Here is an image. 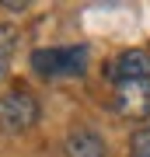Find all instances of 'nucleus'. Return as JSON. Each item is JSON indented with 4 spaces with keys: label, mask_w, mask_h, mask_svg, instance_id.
I'll return each mask as SVG.
<instances>
[{
    "label": "nucleus",
    "mask_w": 150,
    "mask_h": 157,
    "mask_svg": "<svg viewBox=\"0 0 150 157\" xmlns=\"http://www.w3.org/2000/svg\"><path fill=\"white\" fill-rule=\"evenodd\" d=\"M32 67H35V73H42L45 80L77 77V73H84V67H87V49H84V45L35 49V52H32Z\"/></svg>",
    "instance_id": "1"
},
{
    "label": "nucleus",
    "mask_w": 150,
    "mask_h": 157,
    "mask_svg": "<svg viewBox=\"0 0 150 157\" xmlns=\"http://www.w3.org/2000/svg\"><path fill=\"white\" fill-rule=\"evenodd\" d=\"M39 122V101L28 91H7L0 94V126L7 133H25Z\"/></svg>",
    "instance_id": "2"
},
{
    "label": "nucleus",
    "mask_w": 150,
    "mask_h": 157,
    "mask_svg": "<svg viewBox=\"0 0 150 157\" xmlns=\"http://www.w3.org/2000/svg\"><path fill=\"white\" fill-rule=\"evenodd\" d=\"M115 108L126 119H150V77L115 80Z\"/></svg>",
    "instance_id": "3"
},
{
    "label": "nucleus",
    "mask_w": 150,
    "mask_h": 157,
    "mask_svg": "<svg viewBox=\"0 0 150 157\" xmlns=\"http://www.w3.org/2000/svg\"><path fill=\"white\" fill-rule=\"evenodd\" d=\"M150 77V52L147 49H126L115 59V80H143Z\"/></svg>",
    "instance_id": "4"
},
{
    "label": "nucleus",
    "mask_w": 150,
    "mask_h": 157,
    "mask_svg": "<svg viewBox=\"0 0 150 157\" xmlns=\"http://www.w3.org/2000/svg\"><path fill=\"white\" fill-rule=\"evenodd\" d=\"M63 150H67V157H105V143L94 129H73Z\"/></svg>",
    "instance_id": "5"
},
{
    "label": "nucleus",
    "mask_w": 150,
    "mask_h": 157,
    "mask_svg": "<svg viewBox=\"0 0 150 157\" xmlns=\"http://www.w3.org/2000/svg\"><path fill=\"white\" fill-rule=\"evenodd\" d=\"M129 157H150V119L133 133V140H129Z\"/></svg>",
    "instance_id": "6"
},
{
    "label": "nucleus",
    "mask_w": 150,
    "mask_h": 157,
    "mask_svg": "<svg viewBox=\"0 0 150 157\" xmlns=\"http://www.w3.org/2000/svg\"><path fill=\"white\" fill-rule=\"evenodd\" d=\"M11 49H14V35L0 28V80L7 77V67H11Z\"/></svg>",
    "instance_id": "7"
}]
</instances>
